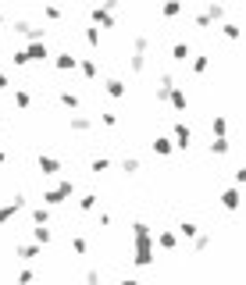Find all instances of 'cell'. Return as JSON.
<instances>
[{
    "label": "cell",
    "instance_id": "cell-6",
    "mask_svg": "<svg viewBox=\"0 0 246 285\" xmlns=\"http://www.w3.org/2000/svg\"><path fill=\"white\" fill-rule=\"evenodd\" d=\"M221 207H225V211H239V189H235V185L221 193Z\"/></svg>",
    "mask_w": 246,
    "mask_h": 285
},
{
    "label": "cell",
    "instance_id": "cell-12",
    "mask_svg": "<svg viewBox=\"0 0 246 285\" xmlns=\"http://www.w3.org/2000/svg\"><path fill=\"white\" fill-rule=\"evenodd\" d=\"M18 257H22V260H36V257H39V246H36V242H22V246H18Z\"/></svg>",
    "mask_w": 246,
    "mask_h": 285
},
{
    "label": "cell",
    "instance_id": "cell-32",
    "mask_svg": "<svg viewBox=\"0 0 246 285\" xmlns=\"http://www.w3.org/2000/svg\"><path fill=\"white\" fill-rule=\"evenodd\" d=\"M179 11H182V8H179V4H164V8H160V15H168V18H175V15H179Z\"/></svg>",
    "mask_w": 246,
    "mask_h": 285
},
{
    "label": "cell",
    "instance_id": "cell-39",
    "mask_svg": "<svg viewBox=\"0 0 246 285\" xmlns=\"http://www.w3.org/2000/svg\"><path fill=\"white\" fill-rule=\"evenodd\" d=\"M4 160H8V153H4V150H0V164H4Z\"/></svg>",
    "mask_w": 246,
    "mask_h": 285
},
{
    "label": "cell",
    "instance_id": "cell-10",
    "mask_svg": "<svg viewBox=\"0 0 246 285\" xmlns=\"http://www.w3.org/2000/svg\"><path fill=\"white\" fill-rule=\"evenodd\" d=\"M61 71H75L78 68V57H71V54H57V61H54Z\"/></svg>",
    "mask_w": 246,
    "mask_h": 285
},
{
    "label": "cell",
    "instance_id": "cell-37",
    "mask_svg": "<svg viewBox=\"0 0 246 285\" xmlns=\"http://www.w3.org/2000/svg\"><path fill=\"white\" fill-rule=\"evenodd\" d=\"M4 86H8V75H4V71H0V89H4Z\"/></svg>",
    "mask_w": 246,
    "mask_h": 285
},
{
    "label": "cell",
    "instance_id": "cell-34",
    "mask_svg": "<svg viewBox=\"0 0 246 285\" xmlns=\"http://www.w3.org/2000/svg\"><path fill=\"white\" fill-rule=\"evenodd\" d=\"M104 278H100V271H86V285H100Z\"/></svg>",
    "mask_w": 246,
    "mask_h": 285
},
{
    "label": "cell",
    "instance_id": "cell-13",
    "mask_svg": "<svg viewBox=\"0 0 246 285\" xmlns=\"http://www.w3.org/2000/svg\"><path fill=\"white\" fill-rule=\"evenodd\" d=\"M93 22H97V25H104V29H111V25H114V22H111V15H107V8H93ZM97 25H93V29H97Z\"/></svg>",
    "mask_w": 246,
    "mask_h": 285
},
{
    "label": "cell",
    "instance_id": "cell-8",
    "mask_svg": "<svg viewBox=\"0 0 246 285\" xmlns=\"http://www.w3.org/2000/svg\"><path fill=\"white\" fill-rule=\"evenodd\" d=\"M104 93L114 97V100H118V97H125V82H121V78H107V82H104Z\"/></svg>",
    "mask_w": 246,
    "mask_h": 285
},
{
    "label": "cell",
    "instance_id": "cell-30",
    "mask_svg": "<svg viewBox=\"0 0 246 285\" xmlns=\"http://www.w3.org/2000/svg\"><path fill=\"white\" fill-rule=\"evenodd\" d=\"M179 232H182L186 239H193V235H196V225H193V221H182V225H179Z\"/></svg>",
    "mask_w": 246,
    "mask_h": 285
},
{
    "label": "cell",
    "instance_id": "cell-28",
    "mask_svg": "<svg viewBox=\"0 0 246 285\" xmlns=\"http://www.w3.org/2000/svg\"><path fill=\"white\" fill-rule=\"evenodd\" d=\"M78 68H82V75H86V78L97 75V64H93V61H78Z\"/></svg>",
    "mask_w": 246,
    "mask_h": 285
},
{
    "label": "cell",
    "instance_id": "cell-25",
    "mask_svg": "<svg viewBox=\"0 0 246 285\" xmlns=\"http://www.w3.org/2000/svg\"><path fill=\"white\" fill-rule=\"evenodd\" d=\"M78 207H82V211H93V207H97V196H93V193H86V196L78 200Z\"/></svg>",
    "mask_w": 246,
    "mask_h": 285
},
{
    "label": "cell",
    "instance_id": "cell-14",
    "mask_svg": "<svg viewBox=\"0 0 246 285\" xmlns=\"http://www.w3.org/2000/svg\"><path fill=\"white\" fill-rule=\"evenodd\" d=\"M71 129H78V132H90V129H93V118H86V114H75V118H71Z\"/></svg>",
    "mask_w": 246,
    "mask_h": 285
},
{
    "label": "cell",
    "instance_id": "cell-24",
    "mask_svg": "<svg viewBox=\"0 0 246 285\" xmlns=\"http://www.w3.org/2000/svg\"><path fill=\"white\" fill-rule=\"evenodd\" d=\"M86 43L90 47H100V29H93V25L86 29Z\"/></svg>",
    "mask_w": 246,
    "mask_h": 285
},
{
    "label": "cell",
    "instance_id": "cell-29",
    "mask_svg": "<svg viewBox=\"0 0 246 285\" xmlns=\"http://www.w3.org/2000/svg\"><path fill=\"white\" fill-rule=\"evenodd\" d=\"M71 250H75V253H86V239H82V235H71Z\"/></svg>",
    "mask_w": 246,
    "mask_h": 285
},
{
    "label": "cell",
    "instance_id": "cell-11",
    "mask_svg": "<svg viewBox=\"0 0 246 285\" xmlns=\"http://www.w3.org/2000/svg\"><path fill=\"white\" fill-rule=\"evenodd\" d=\"M168 100H172V107H175V111H186V107H189V100H186V93H182L179 86L168 93Z\"/></svg>",
    "mask_w": 246,
    "mask_h": 285
},
{
    "label": "cell",
    "instance_id": "cell-26",
    "mask_svg": "<svg viewBox=\"0 0 246 285\" xmlns=\"http://www.w3.org/2000/svg\"><path fill=\"white\" fill-rule=\"evenodd\" d=\"M157 242H160L164 250H172V246H175V235H172V232H160V235H157Z\"/></svg>",
    "mask_w": 246,
    "mask_h": 285
},
{
    "label": "cell",
    "instance_id": "cell-23",
    "mask_svg": "<svg viewBox=\"0 0 246 285\" xmlns=\"http://www.w3.org/2000/svg\"><path fill=\"white\" fill-rule=\"evenodd\" d=\"M61 104H64V107H78V93L64 89V93H61Z\"/></svg>",
    "mask_w": 246,
    "mask_h": 285
},
{
    "label": "cell",
    "instance_id": "cell-35",
    "mask_svg": "<svg viewBox=\"0 0 246 285\" xmlns=\"http://www.w3.org/2000/svg\"><path fill=\"white\" fill-rule=\"evenodd\" d=\"M225 36H228V39H235V36H239V25H235V22H228V25H225Z\"/></svg>",
    "mask_w": 246,
    "mask_h": 285
},
{
    "label": "cell",
    "instance_id": "cell-38",
    "mask_svg": "<svg viewBox=\"0 0 246 285\" xmlns=\"http://www.w3.org/2000/svg\"><path fill=\"white\" fill-rule=\"evenodd\" d=\"M121 285H139V281H136V278H125V281H121Z\"/></svg>",
    "mask_w": 246,
    "mask_h": 285
},
{
    "label": "cell",
    "instance_id": "cell-17",
    "mask_svg": "<svg viewBox=\"0 0 246 285\" xmlns=\"http://www.w3.org/2000/svg\"><path fill=\"white\" fill-rule=\"evenodd\" d=\"M207 68H211V57H203V54H200V57H193V75H203Z\"/></svg>",
    "mask_w": 246,
    "mask_h": 285
},
{
    "label": "cell",
    "instance_id": "cell-9",
    "mask_svg": "<svg viewBox=\"0 0 246 285\" xmlns=\"http://www.w3.org/2000/svg\"><path fill=\"white\" fill-rule=\"evenodd\" d=\"M172 150H175V146H172L168 136H157V139H153V153H157V157H168Z\"/></svg>",
    "mask_w": 246,
    "mask_h": 285
},
{
    "label": "cell",
    "instance_id": "cell-7",
    "mask_svg": "<svg viewBox=\"0 0 246 285\" xmlns=\"http://www.w3.org/2000/svg\"><path fill=\"white\" fill-rule=\"evenodd\" d=\"M39 171H43V175H57V171H61V160L43 153V157H39Z\"/></svg>",
    "mask_w": 246,
    "mask_h": 285
},
{
    "label": "cell",
    "instance_id": "cell-20",
    "mask_svg": "<svg viewBox=\"0 0 246 285\" xmlns=\"http://www.w3.org/2000/svg\"><path fill=\"white\" fill-rule=\"evenodd\" d=\"M211 153H214V157H225V153H228V139H214V143H211Z\"/></svg>",
    "mask_w": 246,
    "mask_h": 285
},
{
    "label": "cell",
    "instance_id": "cell-1",
    "mask_svg": "<svg viewBox=\"0 0 246 285\" xmlns=\"http://www.w3.org/2000/svg\"><path fill=\"white\" fill-rule=\"evenodd\" d=\"M132 264H139V267L153 264V242H150V225L146 221L132 225Z\"/></svg>",
    "mask_w": 246,
    "mask_h": 285
},
{
    "label": "cell",
    "instance_id": "cell-21",
    "mask_svg": "<svg viewBox=\"0 0 246 285\" xmlns=\"http://www.w3.org/2000/svg\"><path fill=\"white\" fill-rule=\"evenodd\" d=\"M90 168H93V175H104V171L111 168V160H107V157H97V160H93Z\"/></svg>",
    "mask_w": 246,
    "mask_h": 285
},
{
    "label": "cell",
    "instance_id": "cell-36",
    "mask_svg": "<svg viewBox=\"0 0 246 285\" xmlns=\"http://www.w3.org/2000/svg\"><path fill=\"white\" fill-rule=\"evenodd\" d=\"M18 281L22 285H32V271H18Z\"/></svg>",
    "mask_w": 246,
    "mask_h": 285
},
{
    "label": "cell",
    "instance_id": "cell-15",
    "mask_svg": "<svg viewBox=\"0 0 246 285\" xmlns=\"http://www.w3.org/2000/svg\"><path fill=\"white\" fill-rule=\"evenodd\" d=\"M32 221H36V228H43V225L50 221V211H47V207H36V211H32Z\"/></svg>",
    "mask_w": 246,
    "mask_h": 285
},
{
    "label": "cell",
    "instance_id": "cell-33",
    "mask_svg": "<svg viewBox=\"0 0 246 285\" xmlns=\"http://www.w3.org/2000/svg\"><path fill=\"white\" fill-rule=\"evenodd\" d=\"M11 61H15V64H18V68H22V64H29V61H25V50H22V47H18V50H15V54H11Z\"/></svg>",
    "mask_w": 246,
    "mask_h": 285
},
{
    "label": "cell",
    "instance_id": "cell-18",
    "mask_svg": "<svg viewBox=\"0 0 246 285\" xmlns=\"http://www.w3.org/2000/svg\"><path fill=\"white\" fill-rule=\"evenodd\" d=\"M207 246H211V235H193V250L196 253H203Z\"/></svg>",
    "mask_w": 246,
    "mask_h": 285
},
{
    "label": "cell",
    "instance_id": "cell-19",
    "mask_svg": "<svg viewBox=\"0 0 246 285\" xmlns=\"http://www.w3.org/2000/svg\"><path fill=\"white\" fill-rule=\"evenodd\" d=\"M121 171H125V175H136V171H139V160H136V157H125V160H121Z\"/></svg>",
    "mask_w": 246,
    "mask_h": 285
},
{
    "label": "cell",
    "instance_id": "cell-3",
    "mask_svg": "<svg viewBox=\"0 0 246 285\" xmlns=\"http://www.w3.org/2000/svg\"><path fill=\"white\" fill-rule=\"evenodd\" d=\"M22 207H25V196H22V193H18L11 203H4V207H0V228H4V225L11 221V214H18Z\"/></svg>",
    "mask_w": 246,
    "mask_h": 285
},
{
    "label": "cell",
    "instance_id": "cell-31",
    "mask_svg": "<svg viewBox=\"0 0 246 285\" xmlns=\"http://www.w3.org/2000/svg\"><path fill=\"white\" fill-rule=\"evenodd\" d=\"M32 235H36V242H50V228H47V225H43V228H36Z\"/></svg>",
    "mask_w": 246,
    "mask_h": 285
},
{
    "label": "cell",
    "instance_id": "cell-27",
    "mask_svg": "<svg viewBox=\"0 0 246 285\" xmlns=\"http://www.w3.org/2000/svg\"><path fill=\"white\" fill-rule=\"evenodd\" d=\"M15 104H18V107H29V104H32V97H29L25 89H15Z\"/></svg>",
    "mask_w": 246,
    "mask_h": 285
},
{
    "label": "cell",
    "instance_id": "cell-22",
    "mask_svg": "<svg viewBox=\"0 0 246 285\" xmlns=\"http://www.w3.org/2000/svg\"><path fill=\"white\" fill-rule=\"evenodd\" d=\"M175 61H189V43H175Z\"/></svg>",
    "mask_w": 246,
    "mask_h": 285
},
{
    "label": "cell",
    "instance_id": "cell-16",
    "mask_svg": "<svg viewBox=\"0 0 246 285\" xmlns=\"http://www.w3.org/2000/svg\"><path fill=\"white\" fill-rule=\"evenodd\" d=\"M211 129H214V139H225V129H228V121H225V118L218 114V118L211 121Z\"/></svg>",
    "mask_w": 246,
    "mask_h": 285
},
{
    "label": "cell",
    "instance_id": "cell-5",
    "mask_svg": "<svg viewBox=\"0 0 246 285\" xmlns=\"http://www.w3.org/2000/svg\"><path fill=\"white\" fill-rule=\"evenodd\" d=\"M22 50H25V61H47V39L43 43H29Z\"/></svg>",
    "mask_w": 246,
    "mask_h": 285
},
{
    "label": "cell",
    "instance_id": "cell-4",
    "mask_svg": "<svg viewBox=\"0 0 246 285\" xmlns=\"http://www.w3.org/2000/svg\"><path fill=\"white\" fill-rule=\"evenodd\" d=\"M189 143H193V132H189V125H186V121H179V125H175V143H172V146L189 150Z\"/></svg>",
    "mask_w": 246,
    "mask_h": 285
},
{
    "label": "cell",
    "instance_id": "cell-2",
    "mask_svg": "<svg viewBox=\"0 0 246 285\" xmlns=\"http://www.w3.org/2000/svg\"><path fill=\"white\" fill-rule=\"evenodd\" d=\"M71 193H75V182H71V178H64V182H57V185L43 189V207H50V203H64Z\"/></svg>",
    "mask_w": 246,
    "mask_h": 285
}]
</instances>
